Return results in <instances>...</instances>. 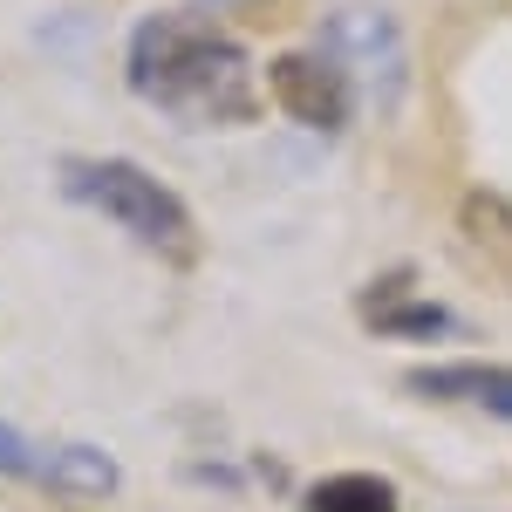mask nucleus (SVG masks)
Returning <instances> with one entry per match:
<instances>
[{
	"label": "nucleus",
	"mask_w": 512,
	"mask_h": 512,
	"mask_svg": "<svg viewBox=\"0 0 512 512\" xmlns=\"http://www.w3.org/2000/svg\"><path fill=\"white\" fill-rule=\"evenodd\" d=\"M274 103L308 130H342L355 110V82L328 48H301L274 62Z\"/></svg>",
	"instance_id": "7ed1b4c3"
},
{
	"label": "nucleus",
	"mask_w": 512,
	"mask_h": 512,
	"mask_svg": "<svg viewBox=\"0 0 512 512\" xmlns=\"http://www.w3.org/2000/svg\"><path fill=\"white\" fill-rule=\"evenodd\" d=\"M123 82L171 123H233L253 110V62L198 14H144L123 48Z\"/></svg>",
	"instance_id": "f257e3e1"
},
{
	"label": "nucleus",
	"mask_w": 512,
	"mask_h": 512,
	"mask_svg": "<svg viewBox=\"0 0 512 512\" xmlns=\"http://www.w3.org/2000/svg\"><path fill=\"white\" fill-rule=\"evenodd\" d=\"M41 478L62 485V492H89V499H110L117 492V458L96 451V444H62V451H41Z\"/></svg>",
	"instance_id": "423d86ee"
},
{
	"label": "nucleus",
	"mask_w": 512,
	"mask_h": 512,
	"mask_svg": "<svg viewBox=\"0 0 512 512\" xmlns=\"http://www.w3.org/2000/svg\"><path fill=\"white\" fill-rule=\"evenodd\" d=\"M376 328L383 335H451V315L431 308V301H410L403 315H376Z\"/></svg>",
	"instance_id": "6e6552de"
},
{
	"label": "nucleus",
	"mask_w": 512,
	"mask_h": 512,
	"mask_svg": "<svg viewBox=\"0 0 512 512\" xmlns=\"http://www.w3.org/2000/svg\"><path fill=\"white\" fill-rule=\"evenodd\" d=\"M308 512H396V492L376 472H335L308 492Z\"/></svg>",
	"instance_id": "0eeeda50"
},
{
	"label": "nucleus",
	"mask_w": 512,
	"mask_h": 512,
	"mask_svg": "<svg viewBox=\"0 0 512 512\" xmlns=\"http://www.w3.org/2000/svg\"><path fill=\"white\" fill-rule=\"evenodd\" d=\"M55 178H62V192L76 198V205H89L96 219H110L117 233H130L144 253L192 260L198 226H192V212H185V198L171 192L158 171H144V164H130V158H62Z\"/></svg>",
	"instance_id": "f03ea898"
},
{
	"label": "nucleus",
	"mask_w": 512,
	"mask_h": 512,
	"mask_svg": "<svg viewBox=\"0 0 512 512\" xmlns=\"http://www.w3.org/2000/svg\"><path fill=\"white\" fill-rule=\"evenodd\" d=\"M328 35H335V55H342L349 82H369L383 103L403 89V41H396L390 14H376V7H349V14L328 21Z\"/></svg>",
	"instance_id": "20e7f679"
},
{
	"label": "nucleus",
	"mask_w": 512,
	"mask_h": 512,
	"mask_svg": "<svg viewBox=\"0 0 512 512\" xmlns=\"http://www.w3.org/2000/svg\"><path fill=\"white\" fill-rule=\"evenodd\" d=\"M410 390L437 396V403H472L478 417L512 424V362H431L410 376Z\"/></svg>",
	"instance_id": "39448f33"
},
{
	"label": "nucleus",
	"mask_w": 512,
	"mask_h": 512,
	"mask_svg": "<svg viewBox=\"0 0 512 512\" xmlns=\"http://www.w3.org/2000/svg\"><path fill=\"white\" fill-rule=\"evenodd\" d=\"M0 478H41V451L7 424H0Z\"/></svg>",
	"instance_id": "1a4fd4ad"
}]
</instances>
